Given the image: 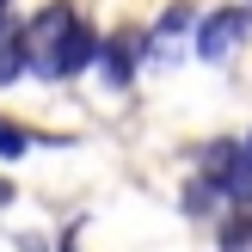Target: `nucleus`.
<instances>
[{
  "instance_id": "8",
  "label": "nucleus",
  "mask_w": 252,
  "mask_h": 252,
  "mask_svg": "<svg viewBox=\"0 0 252 252\" xmlns=\"http://www.w3.org/2000/svg\"><path fill=\"white\" fill-rule=\"evenodd\" d=\"M246 160H252V148H246Z\"/></svg>"
},
{
  "instance_id": "1",
  "label": "nucleus",
  "mask_w": 252,
  "mask_h": 252,
  "mask_svg": "<svg viewBox=\"0 0 252 252\" xmlns=\"http://www.w3.org/2000/svg\"><path fill=\"white\" fill-rule=\"evenodd\" d=\"M25 43V68L43 74V80H62V74H80L86 62L98 56V37L86 31V19L62 0H49L43 12H31V25L19 31Z\"/></svg>"
},
{
  "instance_id": "5",
  "label": "nucleus",
  "mask_w": 252,
  "mask_h": 252,
  "mask_svg": "<svg viewBox=\"0 0 252 252\" xmlns=\"http://www.w3.org/2000/svg\"><path fill=\"white\" fill-rule=\"evenodd\" d=\"M19 68H25V43H19V31L0 25V80H12Z\"/></svg>"
},
{
  "instance_id": "6",
  "label": "nucleus",
  "mask_w": 252,
  "mask_h": 252,
  "mask_svg": "<svg viewBox=\"0 0 252 252\" xmlns=\"http://www.w3.org/2000/svg\"><path fill=\"white\" fill-rule=\"evenodd\" d=\"M25 148H31V135H25L19 123H6V117H0V154H6V160H19Z\"/></svg>"
},
{
  "instance_id": "7",
  "label": "nucleus",
  "mask_w": 252,
  "mask_h": 252,
  "mask_svg": "<svg viewBox=\"0 0 252 252\" xmlns=\"http://www.w3.org/2000/svg\"><path fill=\"white\" fill-rule=\"evenodd\" d=\"M0 12H6V0H0Z\"/></svg>"
},
{
  "instance_id": "4",
  "label": "nucleus",
  "mask_w": 252,
  "mask_h": 252,
  "mask_svg": "<svg viewBox=\"0 0 252 252\" xmlns=\"http://www.w3.org/2000/svg\"><path fill=\"white\" fill-rule=\"evenodd\" d=\"M129 68H135V43H129V31H117V37L105 43V74H111V86L129 80Z\"/></svg>"
},
{
  "instance_id": "2",
  "label": "nucleus",
  "mask_w": 252,
  "mask_h": 252,
  "mask_svg": "<svg viewBox=\"0 0 252 252\" xmlns=\"http://www.w3.org/2000/svg\"><path fill=\"white\" fill-rule=\"evenodd\" d=\"M252 31V12H240V6H228V12H209L203 25H197V56L203 62H221L234 43Z\"/></svg>"
},
{
  "instance_id": "3",
  "label": "nucleus",
  "mask_w": 252,
  "mask_h": 252,
  "mask_svg": "<svg viewBox=\"0 0 252 252\" xmlns=\"http://www.w3.org/2000/svg\"><path fill=\"white\" fill-rule=\"evenodd\" d=\"M221 252H252V203L234 209V216H221V234H216Z\"/></svg>"
}]
</instances>
